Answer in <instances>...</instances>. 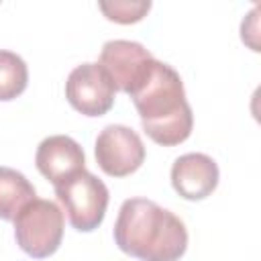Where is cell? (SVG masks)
<instances>
[{"instance_id":"5","label":"cell","mask_w":261,"mask_h":261,"mask_svg":"<svg viewBox=\"0 0 261 261\" xmlns=\"http://www.w3.org/2000/svg\"><path fill=\"white\" fill-rule=\"evenodd\" d=\"M98 167L110 177H126L145 161V145L137 130L124 124H108L94 145Z\"/></svg>"},{"instance_id":"6","label":"cell","mask_w":261,"mask_h":261,"mask_svg":"<svg viewBox=\"0 0 261 261\" xmlns=\"http://www.w3.org/2000/svg\"><path fill=\"white\" fill-rule=\"evenodd\" d=\"M153 61L155 57L145 45L126 39L106 41L98 59V63L110 75L116 92H124L128 96L143 84Z\"/></svg>"},{"instance_id":"2","label":"cell","mask_w":261,"mask_h":261,"mask_svg":"<svg viewBox=\"0 0 261 261\" xmlns=\"http://www.w3.org/2000/svg\"><path fill=\"white\" fill-rule=\"evenodd\" d=\"M143 130L163 147L184 143L194 128L192 106L179 73L159 59L153 61L143 84L130 94Z\"/></svg>"},{"instance_id":"11","label":"cell","mask_w":261,"mask_h":261,"mask_svg":"<svg viewBox=\"0 0 261 261\" xmlns=\"http://www.w3.org/2000/svg\"><path fill=\"white\" fill-rule=\"evenodd\" d=\"M29 84V67L14 51L0 49V102L18 98Z\"/></svg>"},{"instance_id":"10","label":"cell","mask_w":261,"mask_h":261,"mask_svg":"<svg viewBox=\"0 0 261 261\" xmlns=\"http://www.w3.org/2000/svg\"><path fill=\"white\" fill-rule=\"evenodd\" d=\"M37 198L35 186L16 169L0 165V218L14 220L16 214Z\"/></svg>"},{"instance_id":"12","label":"cell","mask_w":261,"mask_h":261,"mask_svg":"<svg viewBox=\"0 0 261 261\" xmlns=\"http://www.w3.org/2000/svg\"><path fill=\"white\" fill-rule=\"evenodd\" d=\"M98 8L102 10V14L118 24H130V22H139L147 16V12L151 10V2L149 0H114V2H100Z\"/></svg>"},{"instance_id":"4","label":"cell","mask_w":261,"mask_h":261,"mask_svg":"<svg viewBox=\"0 0 261 261\" xmlns=\"http://www.w3.org/2000/svg\"><path fill=\"white\" fill-rule=\"evenodd\" d=\"M55 196L63 204L69 224L80 232H92L102 224L110 200L106 184L86 169L55 186Z\"/></svg>"},{"instance_id":"1","label":"cell","mask_w":261,"mask_h":261,"mask_svg":"<svg viewBox=\"0 0 261 261\" xmlns=\"http://www.w3.org/2000/svg\"><path fill=\"white\" fill-rule=\"evenodd\" d=\"M114 243L141 261H179L188 249V228L179 216L157 202L128 198L114 222Z\"/></svg>"},{"instance_id":"3","label":"cell","mask_w":261,"mask_h":261,"mask_svg":"<svg viewBox=\"0 0 261 261\" xmlns=\"http://www.w3.org/2000/svg\"><path fill=\"white\" fill-rule=\"evenodd\" d=\"M16 245L33 259L51 257L63 239L65 216L53 200H31L12 220Z\"/></svg>"},{"instance_id":"7","label":"cell","mask_w":261,"mask_h":261,"mask_svg":"<svg viewBox=\"0 0 261 261\" xmlns=\"http://www.w3.org/2000/svg\"><path fill=\"white\" fill-rule=\"evenodd\" d=\"M116 88L104 67L96 63H82L71 69L65 82V98L73 110L84 116H102L114 104Z\"/></svg>"},{"instance_id":"8","label":"cell","mask_w":261,"mask_h":261,"mask_svg":"<svg viewBox=\"0 0 261 261\" xmlns=\"http://www.w3.org/2000/svg\"><path fill=\"white\" fill-rule=\"evenodd\" d=\"M35 165L55 188L86 169V155L75 139L67 135H51L39 143Z\"/></svg>"},{"instance_id":"9","label":"cell","mask_w":261,"mask_h":261,"mask_svg":"<svg viewBox=\"0 0 261 261\" xmlns=\"http://www.w3.org/2000/svg\"><path fill=\"white\" fill-rule=\"evenodd\" d=\"M218 179V165L206 153L179 155L171 165V186L184 200L190 202L208 198L216 190Z\"/></svg>"}]
</instances>
